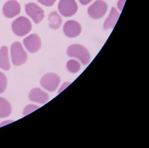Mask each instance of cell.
<instances>
[{"instance_id": "cell-1", "label": "cell", "mask_w": 149, "mask_h": 148, "mask_svg": "<svg viewBox=\"0 0 149 148\" xmlns=\"http://www.w3.org/2000/svg\"><path fill=\"white\" fill-rule=\"evenodd\" d=\"M67 54L70 57L78 59L84 65L87 64L90 61V54L88 50L81 45L74 44L69 46Z\"/></svg>"}, {"instance_id": "cell-2", "label": "cell", "mask_w": 149, "mask_h": 148, "mask_svg": "<svg viewBox=\"0 0 149 148\" xmlns=\"http://www.w3.org/2000/svg\"><path fill=\"white\" fill-rule=\"evenodd\" d=\"M32 29V25L27 18L20 16L14 20L12 24V29L14 34L19 36H23L28 34Z\"/></svg>"}, {"instance_id": "cell-3", "label": "cell", "mask_w": 149, "mask_h": 148, "mask_svg": "<svg viewBox=\"0 0 149 148\" xmlns=\"http://www.w3.org/2000/svg\"><path fill=\"white\" fill-rule=\"evenodd\" d=\"M12 61L15 66H21L27 60V55L20 42L13 43L11 47Z\"/></svg>"}, {"instance_id": "cell-4", "label": "cell", "mask_w": 149, "mask_h": 148, "mask_svg": "<svg viewBox=\"0 0 149 148\" xmlns=\"http://www.w3.org/2000/svg\"><path fill=\"white\" fill-rule=\"evenodd\" d=\"M108 9L107 3L102 0H97L88 8V13L93 19H101Z\"/></svg>"}, {"instance_id": "cell-5", "label": "cell", "mask_w": 149, "mask_h": 148, "mask_svg": "<svg viewBox=\"0 0 149 148\" xmlns=\"http://www.w3.org/2000/svg\"><path fill=\"white\" fill-rule=\"evenodd\" d=\"M61 82L60 77L55 73L45 74L41 78V86L49 91L53 92L58 87Z\"/></svg>"}, {"instance_id": "cell-6", "label": "cell", "mask_w": 149, "mask_h": 148, "mask_svg": "<svg viewBox=\"0 0 149 148\" xmlns=\"http://www.w3.org/2000/svg\"><path fill=\"white\" fill-rule=\"evenodd\" d=\"M58 9L60 13L65 17L74 15L78 10V5L75 0H61Z\"/></svg>"}, {"instance_id": "cell-7", "label": "cell", "mask_w": 149, "mask_h": 148, "mask_svg": "<svg viewBox=\"0 0 149 148\" xmlns=\"http://www.w3.org/2000/svg\"><path fill=\"white\" fill-rule=\"evenodd\" d=\"M25 11L35 24L40 23L44 17V11L35 3H27L25 5Z\"/></svg>"}, {"instance_id": "cell-8", "label": "cell", "mask_w": 149, "mask_h": 148, "mask_svg": "<svg viewBox=\"0 0 149 148\" xmlns=\"http://www.w3.org/2000/svg\"><path fill=\"white\" fill-rule=\"evenodd\" d=\"M21 7L20 3L16 0H9L4 4L2 11L7 18H13L20 14Z\"/></svg>"}, {"instance_id": "cell-9", "label": "cell", "mask_w": 149, "mask_h": 148, "mask_svg": "<svg viewBox=\"0 0 149 148\" xmlns=\"http://www.w3.org/2000/svg\"><path fill=\"white\" fill-rule=\"evenodd\" d=\"M24 44L27 50L31 53H36L41 46L40 37L37 34H31L24 40Z\"/></svg>"}, {"instance_id": "cell-10", "label": "cell", "mask_w": 149, "mask_h": 148, "mask_svg": "<svg viewBox=\"0 0 149 148\" xmlns=\"http://www.w3.org/2000/svg\"><path fill=\"white\" fill-rule=\"evenodd\" d=\"M81 27L79 23L74 20L67 21L64 25L63 31L69 38H75L81 33Z\"/></svg>"}, {"instance_id": "cell-11", "label": "cell", "mask_w": 149, "mask_h": 148, "mask_svg": "<svg viewBox=\"0 0 149 148\" xmlns=\"http://www.w3.org/2000/svg\"><path fill=\"white\" fill-rule=\"evenodd\" d=\"M49 95L39 88L33 89L29 94V98L33 102L44 104L49 100Z\"/></svg>"}, {"instance_id": "cell-12", "label": "cell", "mask_w": 149, "mask_h": 148, "mask_svg": "<svg viewBox=\"0 0 149 148\" xmlns=\"http://www.w3.org/2000/svg\"><path fill=\"white\" fill-rule=\"evenodd\" d=\"M120 16V14L117 11L115 7H112L111 8V11L110 14L109 15V17L105 21L103 28L104 30H109L112 29L115 27L116 24Z\"/></svg>"}, {"instance_id": "cell-13", "label": "cell", "mask_w": 149, "mask_h": 148, "mask_svg": "<svg viewBox=\"0 0 149 148\" xmlns=\"http://www.w3.org/2000/svg\"><path fill=\"white\" fill-rule=\"evenodd\" d=\"M0 68L5 71H8L10 68L8 48L6 46H3L0 49Z\"/></svg>"}, {"instance_id": "cell-14", "label": "cell", "mask_w": 149, "mask_h": 148, "mask_svg": "<svg viewBox=\"0 0 149 148\" xmlns=\"http://www.w3.org/2000/svg\"><path fill=\"white\" fill-rule=\"evenodd\" d=\"M12 111L10 103L3 98H0V118H5L9 116Z\"/></svg>"}, {"instance_id": "cell-15", "label": "cell", "mask_w": 149, "mask_h": 148, "mask_svg": "<svg viewBox=\"0 0 149 148\" xmlns=\"http://www.w3.org/2000/svg\"><path fill=\"white\" fill-rule=\"evenodd\" d=\"M48 20L49 27L52 29L56 30L61 27L62 20L61 16L56 12H53L50 13L49 16Z\"/></svg>"}, {"instance_id": "cell-16", "label": "cell", "mask_w": 149, "mask_h": 148, "mask_svg": "<svg viewBox=\"0 0 149 148\" xmlns=\"http://www.w3.org/2000/svg\"><path fill=\"white\" fill-rule=\"evenodd\" d=\"M67 67L68 71L73 73L78 72L81 69V65L78 61L75 60H70L67 64Z\"/></svg>"}, {"instance_id": "cell-17", "label": "cell", "mask_w": 149, "mask_h": 148, "mask_svg": "<svg viewBox=\"0 0 149 148\" xmlns=\"http://www.w3.org/2000/svg\"><path fill=\"white\" fill-rule=\"evenodd\" d=\"M7 80L6 76L0 72V94L3 93L7 87Z\"/></svg>"}, {"instance_id": "cell-18", "label": "cell", "mask_w": 149, "mask_h": 148, "mask_svg": "<svg viewBox=\"0 0 149 148\" xmlns=\"http://www.w3.org/2000/svg\"><path fill=\"white\" fill-rule=\"evenodd\" d=\"M39 108V106H37L36 105H29L27 106H26L23 111V114L24 116H26L27 114L34 112V111L36 110Z\"/></svg>"}, {"instance_id": "cell-19", "label": "cell", "mask_w": 149, "mask_h": 148, "mask_svg": "<svg viewBox=\"0 0 149 148\" xmlns=\"http://www.w3.org/2000/svg\"><path fill=\"white\" fill-rule=\"evenodd\" d=\"M56 0H38V2L42 5L47 7L52 6L55 2Z\"/></svg>"}, {"instance_id": "cell-20", "label": "cell", "mask_w": 149, "mask_h": 148, "mask_svg": "<svg viewBox=\"0 0 149 148\" xmlns=\"http://www.w3.org/2000/svg\"><path fill=\"white\" fill-rule=\"evenodd\" d=\"M125 2H126V0H119L118 2H117V7L120 11H122L123 10Z\"/></svg>"}, {"instance_id": "cell-21", "label": "cell", "mask_w": 149, "mask_h": 148, "mask_svg": "<svg viewBox=\"0 0 149 148\" xmlns=\"http://www.w3.org/2000/svg\"><path fill=\"white\" fill-rule=\"evenodd\" d=\"M79 1L83 5H87L88 3H89L92 0H79Z\"/></svg>"}, {"instance_id": "cell-22", "label": "cell", "mask_w": 149, "mask_h": 148, "mask_svg": "<svg viewBox=\"0 0 149 148\" xmlns=\"http://www.w3.org/2000/svg\"><path fill=\"white\" fill-rule=\"evenodd\" d=\"M13 122V121H3V122H2L1 124V125H0V127L6 125H7V124H10V123H11V122Z\"/></svg>"}]
</instances>
